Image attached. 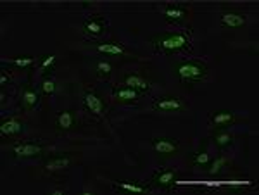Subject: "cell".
Returning a JSON list of instances; mask_svg holds the SVG:
<instances>
[{
    "mask_svg": "<svg viewBox=\"0 0 259 195\" xmlns=\"http://www.w3.org/2000/svg\"><path fill=\"white\" fill-rule=\"evenodd\" d=\"M9 152L14 159H38L44 156L45 147L38 142H19L12 145Z\"/></svg>",
    "mask_w": 259,
    "mask_h": 195,
    "instance_id": "obj_4",
    "label": "cell"
},
{
    "mask_svg": "<svg viewBox=\"0 0 259 195\" xmlns=\"http://www.w3.org/2000/svg\"><path fill=\"white\" fill-rule=\"evenodd\" d=\"M83 30L92 36H99V35H102L104 30H106V21L102 18H90L83 23Z\"/></svg>",
    "mask_w": 259,
    "mask_h": 195,
    "instance_id": "obj_21",
    "label": "cell"
},
{
    "mask_svg": "<svg viewBox=\"0 0 259 195\" xmlns=\"http://www.w3.org/2000/svg\"><path fill=\"white\" fill-rule=\"evenodd\" d=\"M139 97H140V93L132 90L126 85H119L112 88V99L118 104H135L139 101Z\"/></svg>",
    "mask_w": 259,
    "mask_h": 195,
    "instance_id": "obj_13",
    "label": "cell"
},
{
    "mask_svg": "<svg viewBox=\"0 0 259 195\" xmlns=\"http://www.w3.org/2000/svg\"><path fill=\"white\" fill-rule=\"evenodd\" d=\"M150 43L154 45L156 51H159L166 56L177 54L180 51H185L190 45V38L183 33H159L150 38Z\"/></svg>",
    "mask_w": 259,
    "mask_h": 195,
    "instance_id": "obj_2",
    "label": "cell"
},
{
    "mask_svg": "<svg viewBox=\"0 0 259 195\" xmlns=\"http://www.w3.org/2000/svg\"><path fill=\"white\" fill-rule=\"evenodd\" d=\"M56 66V56L54 54H45V56H41L40 57V61H38V69H40V73L41 74H45V73H49L50 69Z\"/></svg>",
    "mask_w": 259,
    "mask_h": 195,
    "instance_id": "obj_25",
    "label": "cell"
},
{
    "mask_svg": "<svg viewBox=\"0 0 259 195\" xmlns=\"http://www.w3.org/2000/svg\"><path fill=\"white\" fill-rule=\"evenodd\" d=\"M228 166V159L227 157H223V156H218V157H214V159H211L209 161V164L206 166V168L202 169L206 175H209V176H218L221 171H223L225 168Z\"/></svg>",
    "mask_w": 259,
    "mask_h": 195,
    "instance_id": "obj_22",
    "label": "cell"
},
{
    "mask_svg": "<svg viewBox=\"0 0 259 195\" xmlns=\"http://www.w3.org/2000/svg\"><path fill=\"white\" fill-rule=\"evenodd\" d=\"M95 48L102 54L116 56V57H123L128 54L126 47L123 43H119V41H99V43H95Z\"/></svg>",
    "mask_w": 259,
    "mask_h": 195,
    "instance_id": "obj_18",
    "label": "cell"
},
{
    "mask_svg": "<svg viewBox=\"0 0 259 195\" xmlns=\"http://www.w3.org/2000/svg\"><path fill=\"white\" fill-rule=\"evenodd\" d=\"M9 64L16 66L19 69H26V68H31L33 64L36 62V57L33 56H18V57H12V59L7 61Z\"/></svg>",
    "mask_w": 259,
    "mask_h": 195,
    "instance_id": "obj_23",
    "label": "cell"
},
{
    "mask_svg": "<svg viewBox=\"0 0 259 195\" xmlns=\"http://www.w3.org/2000/svg\"><path fill=\"white\" fill-rule=\"evenodd\" d=\"M247 19H245V14L239 9H233V7H228V9H223L220 16V24L223 28H228V30H239V28H244Z\"/></svg>",
    "mask_w": 259,
    "mask_h": 195,
    "instance_id": "obj_6",
    "label": "cell"
},
{
    "mask_svg": "<svg viewBox=\"0 0 259 195\" xmlns=\"http://www.w3.org/2000/svg\"><path fill=\"white\" fill-rule=\"evenodd\" d=\"M173 71L183 86L192 88L195 83L202 81L206 78L207 66L199 61H180L173 64Z\"/></svg>",
    "mask_w": 259,
    "mask_h": 195,
    "instance_id": "obj_1",
    "label": "cell"
},
{
    "mask_svg": "<svg viewBox=\"0 0 259 195\" xmlns=\"http://www.w3.org/2000/svg\"><path fill=\"white\" fill-rule=\"evenodd\" d=\"M211 157H209V152H207V143L204 142L200 147L197 149L195 152H192V154L189 156V163L192 168H200L204 169L207 164H209Z\"/></svg>",
    "mask_w": 259,
    "mask_h": 195,
    "instance_id": "obj_19",
    "label": "cell"
},
{
    "mask_svg": "<svg viewBox=\"0 0 259 195\" xmlns=\"http://www.w3.org/2000/svg\"><path fill=\"white\" fill-rule=\"evenodd\" d=\"M177 183H178V171H175V169H162V171L154 173L152 178H150V185L162 190H171Z\"/></svg>",
    "mask_w": 259,
    "mask_h": 195,
    "instance_id": "obj_8",
    "label": "cell"
},
{
    "mask_svg": "<svg viewBox=\"0 0 259 195\" xmlns=\"http://www.w3.org/2000/svg\"><path fill=\"white\" fill-rule=\"evenodd\" d=\"M162 14H164V19L168 21V23L175 24V23L183 21L187 16H189V7L180 6V4H173V6H166L164 11H162Z\"/></svg>",
    "mask_w": 259,
    "mask_h": 195,
    "instance_id": "obj_16",
    "label": "cell"
},
{
    "mask_svg": "<svg viewBox=\"0 0 259 195\" xmlns=\"http://www.w3.org/2000/svg\"><path fill=\"white\" fill-rule=\"evenodd\" d=\"M152 109L157 113H182L183 109H187V104L175 95H164L152 102Z\"/></svg>",
    "mask_w": 259,
    "mask_h": 195,
    "instance_id": "obj_5",
    "label": "cell"
},
{
    "mask_svg": "<svg viewBox=\"0 0 259 195\" xmlns=\"http://www.w3.org/2000/svg\"><path fill=\"white\" fill-rule=\"evenodd\" d=\"M56 131L57 133H66V131L73 130L76 126V113L71 109L61 111L59 114L56 116Z\"/></svg>",
    "mask_w": 259,
    "mask_h": 195,
    "instance_id": "obj_12",
    "label": "cell"
},
{
    "mask_svg": "<svg viewBox=\"0 0 259 195\" xmlns=\"http://www.w3.org/2000/svg\"><path fill=\"white\" fill-rule=\"evenodd\" d=\"M71 163H73V156L69 152H56L44 159V169L47 173L64 171L66 168H69Z\"/></svg>",
    "mask_w": 259,
    "mask_h": 195,
    "instance_id": "obj_7",
    "label": "cell"
},
{
    "mask_svg": "<svg viewBox=\"0 0 259 195\" xmlns=\"http://www.w3.org/2000/svg\"><path fill=\"white\" fill-rule=\"evenodd\" d=\"M150 145H152L154 152L157 154L161 163H164V161L171 159V157L178 156V152H180L178 140L171 138V136H154Z\"/></svg>",
    "mask_w": 259,
    "mask_h": 195,
    "instance_id": "obj_3",
    "label": "cell"
},
{
    "mask_svg": "<svg viewBox=\"0 0 259 195\" xmlns=\"http://www.w3.org/2000/svg\"><path fill=\"white\" fill-rule=\"evenodd\" d=\"M237 121V116L228 109H218L209 114V124L212 130H225Z\"/></svg>",
    "mask_w": 259,
    "mask_h": 195,
    "instance_id": "obj_9",
    "label": "cell"
},
{
    "mask_svg": "<svg viewBox=\"0 0 259 195\" xmlns=\"http://www.w3.org/2000/svg\"><path fill=\"white\" fill-rule=\"evenodd\" d=\"M123 85L130 86L132 90H135V92L139 93H147L150 90V81L147 80L145 76H142V74H124L123 76Z\"/></svg>",
    "mask_w": 259,
    "mask_h": 195,
    "instance_id": "obj_14",
    "label": "cell"
},
{
    "mask_svg": "<svg viewBox=\"0 0 259 195\" xmlns=\"http://www.w3.org/2000/svg\"><path fill=\"white\" fill-rule=\"evenodd\" d=\"M212 143L218 147V151H227V149L230 147V145L233 143V135L230 133V131L225 128V130H214V133H212L211 136Z\"/></svg>",
    "mask_w": 259,
    "mask_h": 195,
    "instance_id": "obj_20",
    "label": "cell"
},
{
    "mask_svg": "<svg viewBox=\"0 0 259 195\" xmlns=\"http://www.w3.org/2000/svg\"><path fill=\"white\" fill-rule=\"evenodd\" d=\"M83 107H85L89 113L95 114V116H104L106 113V104H104V99L100 97L97 92H89L83 93Z\"/></svg>",
    "mask_w": 259,
    "mask_h": 195,
    "instance_id": "obj_10",
    "label": "cell"
},
{
    "mask_svg": "<svg viewBox=\"0 0 259 195\" xmlns=\"http://www.w3.org/2000/svg\"><path fill=\"white\" fill-rule=\"evenodd\" d=\"M38 90H40L41 95H45V97H49V95H54V93H56V90H57L56 80H54V78H50V76L44 78L41 83H40V88Z\"/></svg>",
    "mask_w": 259,
    "mask_h": 195,
    "instance_id": "obj_26",
    "label": "cell"
},
{
    "mask_svg": "<svg viewBox=\"0 0 259 195\" xmlns=\"http://www.w3.org/2000/svg\"><path fill=\"white\" fill-rule=\"evenodd\" d=\"M9 81H11V74H9V73H6V71H2V74H0V85L6 86Z\"/></svg>",
    "mask_w": 259,
    "mask_h": 195,
    "instance_id": "obj_27",
    "label": "cell"
},
{
    "mask_svg": "<svg viewBox=\"0 0 259 195\" xmlns=\"http://www.w3.org/2000/svg\"><path fill=\"white\" fill-rule=\"evenodd\" d=\"M114 188L121 190V192H130V193H147V192H150L149 185H144L137 180H116Z\"/></svg>",
    "mask_w": 259,
    "mask_h": 195,
    "instance_id": "obj_15",
    "label": "cell"
},
{
    "mask_svg": "<svg viewBox=\"0 0 259 195\" xmlns=\"http://www.w3.org/2000/svg\"><path fill=\"white\" fill-rule=\"evenodd\" d=\"M40 90H36L35 86L28 83L23 86V92H21V107L24 111H33L40 104Z\"/></svg>",
    "mask_w": 259,
    "mask_h": 195,
    "instance_id": "obj_11",
    "label": "cell"
},
{
    "mask_svg": "<svg viewBox=\"0 0 259 195\" xmlns=\"http://www.w3.org/2000/svg\"><path fill=\"white\" fill-rule=\"evenodd\" d=\"M95 74H97V78H100V80H107V78L111 76V71H112V64L107 61H99L97 64H95L94 68Z\"/></svg>",
    "mask_w": 259,
    "mask_h": 195,
    "instance_id": "obj_24",
    "label": "cell"
},
{
    "mask_svg": "<svg viewBox=\"0 0 259 195\" xmlns=\"http://www.w3.org/2000/svg\"><path fill=\"white\" fill-rule=\"evenodd\" d=\"M23 131V121H19L18 118H7L2 119L0 123V136L6 138V136H18Z\"/></svg>",
    "mask_w": 259,
    "mask_h": 195,
    "instance_id": "obj_17",
    "label": "cell"
}]
</instances>
